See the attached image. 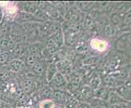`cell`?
<instances>
[{
  "instance_id": "19",
  "label": "cell",
  "mask_w": 131,
  "mask_h": 108,
  "mask_svg": "<svg viewBox=\"0 0 131 108\" xmlns=\"http://www.w3.org/2000/svg\"><path fill=\"white\" fill-rule=\"evenodd\" d=\"M112 108H126V106L125 105H115V106H112Z\"/></svg>"
},
{
  "instance_id": "4",
  "label": "cell",
  "mask_w": 131,
  "mask_h": 108,
  "mask_svg": "<svg viewBox=\"0 0 131 108\" xmlns=\"http://www.w3.org/2000/svg\"><path fill=\"white\" fill-rule=\"evenodd\" d=\"M35 87H36V85H35V82L33 79L27 78V79L24 80L23 84H22V89H23V90L25 93V94L31 93L34 90Z\"/></svg>"
},
{
  "instance_id": "21",
  "label": "cell",
  "mask_w": 131,
  "mask_h": 108,
  "mask_svg": "<svg viewBox=\"0 0 131 108\" xmlns=\"http://www.w3.org/2000/svg\"><path fill=\"white\" fill-rule=\"evenodd\" d=\"M0 13H1V11H0ZM0 15H1V14H0Z\"/></svg>"
},
{
  "instance_id": "18",
  "label": "cell",
  "mask_w": 131,
  "mask_h": 108,
  "mask_svg": "<svg viewBox=\"0 0 131 108\" xmlns=\"http://www.w3.org/2000/svg\"><path fill=\"white\" fill-rule=\"evenodd\" d=\"M91 108H107V106L105 104H103L102 102H99V103L97 102V103H94Z\"/></svg>"
},
{
  "instance_id": "1",
  "label": "cell",
  "mask_w": 131,
  "mask_h": 108,
  "mask_svg": "<svg viewBox=\"0 0 131 108\" xmlns=\"http://www.w3.org/2000/svg\"><path fill=\"white\" fill-rule=\"evenodd\" d=\"M69 96L67 92L64 91L63 89H55L53 90L51 100L55 104H58L59 106H64Z\"/></svg>"
},
{
  "instance_id": "7",
  "label": "cell",
  "mask_w": 131,
  "mask_h": 108,
  "mask_svg": "<svg viewBox=\"0 0 131 108\" xmlns=\"http://www.w3.org/2000/svg\"><path fill=\"white\" fill-rule=\"evenodd\" d=\"M45 71H46V67H45L43 63L39 62L37 64L34 65L32 67V73L34 75L37 76H42Z\"/></svg>"
},
{
  "instance_id": "2",
  "label": "cell",
  "mask_w": 131,
  "mask_h": 108,
  "mask_svg": "<svg viewBox=\"0 0 131 108\" xmlns=\"http://www.w3.org/2000/svg\"><path fill=\"white\" fill-rule=\"evenodd\" d=\"M50 83L52 85L53 87H56V89H62V88L65 87L66 80L64 75L60 71H57Z\"/></svg>"
},
{
  "instance_id": "6",
  "label": "cell",
  "mask_w": 131,
  "mask_h": 108,
  "mask_svg": "<svg viewBox=\"0 0 131 108\" xmlns=\"http://www.w3.org/2000/svg\"><path fill=\"white\" fill-rule=\"evenodd\" d=\"M40 55H29L25 58V64L27 66L33 67L34 65H36L39 63L40 60Z\"/></svg>"
},
{
  "instance_id": "5",
  "label": "cell",
  "mask_w": 131,
  "mask_h": 108,
  "mask_svg": "<svg viewBox=\"0 0 131 108\" xmlns=\"http://www.w3.org/2000/svg\"><path fill=\"white\" fill-rule=\"evenodd\" d=\"M57 67L55 64H49L46 68V79L48 82H51L53 76L57 73Z\"/></svg>"
},
{
  "instance_id": "15",
  "label": "cell",
  "mask_w": 131,
  "mask_h": 108,
  "mask_svg": "<svg viewBox=\"0 0 131 108\" xmlns=\"http://www.w3.org/2000/svg\"><path fill=\"white\" fill-rule=\"evenodd\" d=\"M9 60H10V55H9V53L6 51L0 53V64H1V65L6 64L7 63H8Z\"/></svg>"
},
{
  "instance_id": "17",
  "label": "cell",
  "mask_w": 131,
  "mask_h": 108,
  "mask_svg": "<svg viewBox=\"0 0 131 108\" xmlns=\"http://www.w3.org/2000/svg\"><path fill=\"white\" fill-rule=\"evenodd\" d=\"M12 71H3L0 73V80L1 81H7L12 76Z\"/></svg>"
},
{
  "instance_id": "11",
  "label": "cell",
  "mask_w": 131,
  "mask_h": 108,
  "mask_svg": "<svg viewBox=\"0 0 131 108\" xmlns=\"http://www.w3.org/2000/svg\"><path fill=\"white\" fill-rule=\"evenodd\" d=\"M78 101L77 99L71 95H69L67 98V100L64 103V105L63 106L64 108H76L78 106Z\"/></svg>"
},
{
  "instance_id": "16",
  "label": "cell",
  "mask_w": 131,
  "mask_h": 108,
  "mask_svg": "<svg viewBox=\"0 0 131 108\" xmlns=\"http://www.w3.org/2000/svg\"><path fill=\"white\" fill-rule=\"evenodd\" d=\"M78 86H79V80H78V79H77V80H73L69 84V85H68V89H69L71 92L72 91L74 92V91H76L77 89H78Z\"/></svg>"
},
{
  "instance_id": "10",
  "label": "cell",
  "mask_w": 131,
  "mask_h": 108,
  "mask_svg": "<svg viewBox=\"0 0 131 108\" xmlns=\"http://www.w3.org/2000/svg\"><path fill=\"white\" fill-rule=\"evenodd\" d=\"M107 43L100 40L94 39L92 41V46L94 49H96L98 51H105L107 48Z\"/></svg>"
},
{
  "instance_id": "9",
  "label": "cell",
  "mask_w": 131,
  "mask_h": 108,
  "mask_svg": "<svg viewBox=\"0 0 131 108\" xmlns=\"http://www.w3.org/2000/svg\"><path fill=\"white\" fill-rule=\"evenodd\" d=\"M42 50V46L40 43H35L29 46V55H41V52Z\"/></svg>"
},
{
  "instance_id": "8",
  "label": "cell",
  "mask_w": 131,
  "mask_h": 108,
  "mask_svg": "<svg viewBox=\"0 0 131 108\" xmlns=\"http://www.w3.org/2000/svg\"><path fill=\"white\" fill-rule=\"evenodd\" d=\"M23 9H24V11L30 13V14L33 15L38 11V7L35 3H23Z\"/></svg>"
},
{
  "instance_id": "3",
  "label": "cell",
  "mask_w": 131,
  "mask_h": 108,
  "mask_svg": "<svg viewBox=\"0 0 131 108\" xmlns=\"http://www.w3.org/2000/svg\"><path fill=\"white\" fill-rule=\"evenodd\" d=\"M24 62L21 59L18 58H13L12 61L9 63V67H10V71L12 73H19V71L24 67Z\"/></svg>"
},
{
  "instance_id": "12",
  "label": "cell",
  "mask_w": 131,
  "mask_h": 108,
  "mask_svg": "<svg viewBox=\"0 0 131 108\" xmlns=\"http://www.w3.org/2000/svg\"><path fill=\"white\" fill-rule=\"evenodd\" d=\"M19 20H20V21H22L23 23H28L30 20H32L34 19V16L32 14L28 12H25V11H20L19 13Z\"/></svg>"
},
{
  "instance_id": "13",
  "label": "cell",
  "mask_w": 131,
  "mask_h": 108,
  "mask_svg": "<svg viewBox=\"0 0 131 108\" xmlns=\"http://www.w3.org/2000/svg\"><path fill=\"white\" fill-rule=\"evenodd\" d=\"M80 95L85 99H87L91 95V89L88 86H85L80 89Z\"/></svg>"
},
{
  "instance_id": "20",
  "label": "cell",
  "mask_w": 131,
  "mask_h": 108,
  "mask_svg": "<svg viewBox=\"0 0 131 108\" xmlns=\"http://www.w3.org/2000/svg\"><path fill=\"white\" fill-rule=\"evenodd\" d=\"M76 108H89V106L86 104H82V105L78 106Z\"/></svg>"
},
{
  "instance_id": "14",
  "label": "cell",
  "mask_w": 131,
  "mask_h": 108,
  "mask_svg": "<svg viewBox=\"0 0 131 108\" xmlns=\"http://www.w3.org/2000/svg\"><path fill=\"white\" fill-rule=\"evenodd\" d=\"M56 104L51 99H45L41 102L39 105V108H54Z\"/></svg>"
}]
</instances>
